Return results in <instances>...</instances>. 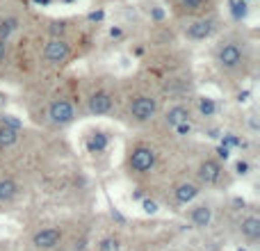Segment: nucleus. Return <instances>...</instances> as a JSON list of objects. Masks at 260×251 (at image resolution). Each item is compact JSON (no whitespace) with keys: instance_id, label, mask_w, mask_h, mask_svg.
Returning <instances> with one entry per match:
<instances>
[{"instance_id":"obj_21","label":"nucleus","mask_w":260,"mask_h":251,"mask_svg":"<svg viewBox=\"0 0 260 251\" xmlns=\"http://www.w3.org/2000/svg\"><path fill=\"white\" fill-rule=\"evenodd\" d=\"M142 208H144V212H146V215H155V212H157V203L153 201V199H144Z\"/></svg>"},{"instance_id":"obj_1","label":"nucleus","mask_w":260,"mask_h":251,"mask_svg":"<svg viewBox=\"0 0 260 251\" xmlns=\"http://www.w3.org/2000/svg\"><path fill=\"white\" fill-rule=\"evenodd\" d=\"M157 112V101L151 96H137V99L130 103V114H133L137 121H148L153 119Z\"/></svg>"},{"instance_id":"obj_18","label":"nucleus","mask_w":260,"mask_h":251,"mask_svg":"<svg viewBox=\"0 0 260 251\" xmlns=\"http://www.w3.org/2000/svg\"><path fill=\"white\" fill-rule=\"evenodd\" d=\"M99 251H121V244L117 238H103L99 242Z\"/></svg>"},{"instance_id":"obj_30","label":"nucleus","mask_w":260,"mask_h":251,"mask_svg":"<svg viewBox=\"0 0 260 251\" xmlns=\"http://www.w3.org/2000/svg\"><path fill=\"white\" fill-rule=\"evenodd\" d=\"M67 3H73V0H67Z\"/></svg>"},{"instance_id":"obj_8","label":"nucleus","mask_w":260,"mask_h":251,"mask_svg":"<svg viewBox=\"0 0 260 251\" xmlns=\"http://www.w3.org/2000/svg\"><path fill=\"white\" fill-rule=\"evenodd\" d=\"M110 110H112V96L108 94V91H96V94H91L89 99V112L91 114H108Z\"/></svg>"},{"instance_id":"obj_6","label":"nucleus","mask_w":260,"mask_h":251,"mask_svg":"<svg viewBox=\"0 0 260 251\" xmlns=\"http://www.w3.org/2000/svg\"><path fill=\"white\" fill-rule=\"evenodd\" d=\"M217 59H219L221 69H238L240 64H242V50H240L235 44H226L224 48L219 50Z\"/></svg>"},{"instance_id":"obj_12","label":"nucleus","mask_w":260,"mask_h":251,"mask_svg":"<svg viewBox=\"0 0 260 251\" xmlns=\"http://www.w3.org/2000/svg\"><path fill=\"white\" fill-rule=\"evenodd\" d=\"M240 231H242V235L247 240H258L260 238V219L253 215L244 217L242 224H240Z\"/></svg>"},{"instance_id":"obj_13","label":"nucleus","mask_w":260,"mask_h":251,"mask_svg":"<svg viewBox=\"0 0 260 251\" xmlns=\"http://www.w3.org/2000/svg\"><path fill=\"white\" fill-rule=\"evenodd\" d=\"M189 117V110L185 108V105H174V108L167 110V125H171V128H176L178 123H185Z\"/></svg>"},{"instance_id":"obj_16","label":"nucleus","mask_w":260,"mask_h":251,"mask_svg":"<svg viewBox=\"0 0 260 251\" xmlns=\"http://www.w3.org/2000/svg\"><path fill=\"white\" fill-rule=\"evenodd\" d=\"M87 146H89V151L101 153L105 146H108V135H105V133H94L89 137V144H87Z\"/></svg>"},{"instance_id":"obj_9","label":"nucleus","mask_w":260,"mask_h":251,"mask_svg":"<svg viewBox=\"0 0 260 251\" xmlns=\"http://www.w3.org/2000/svg\"><path fill=\"white\" fill-rule=\"evenodd\" d=\"M212 30H215V25H212V21H194L192 25L187 27V37L194 41H201V39H208V37L212 35Z\"/></svg>"},{"instance_id":"obj_27","label":"nucleus","mask_w":260,"mask_h":251,"mask_svg":"<svg viewBox=\"0 0 260 251\" xmlns=\"http://www.w3.org/2000/svg\"><path fill=\"white\" fill-rule=\"evenodd\" d=\"M5 53H7V41H3L0 39V62L5 59Z\"/></svg>"},{"instance_id":"obj_14","label":"nucleus","mask_w":260,"mask_h":251,"mask_svg":"<svg viewBox=\"0 0 260 251\" xmlns=\"http://www.w3.org/2000/svg\"><path fill=\"white\" fill-rule=\"evenodd\" d=\"M16 194H18L16 180H12V178L0 180V203H7V201H12V199H16Z\"/></svg>"},{"instance_id":"obj_3","label":"nucleus","mask_w":260,"mask_h":251,"mask_svg":"<svg viewBox=\"0 0 260 251\" xmlns=\"http://www.w3.org/2000/svg\"><path fill=\"white\" fill-rule=\"evenodd\" d=\"M155 165V151L148 146H137L133 153H130V167L139 174H146V171L153 169Z\"/></svg>"},{"instance_id":"obj_26","label":"nucleus","mask_w":260,"mask_h":251,"mask_svg":"<svg viewBox=\"0 0 260 251\" xmlns=\"http://www.w3.org/2000/svg\"><path fill=\"white\" fill-rule=\"evenodd\" d=\"M50 32H53V35H62V32H64V25H62V23H53Z\"/></svg>"},{"instance_id":"obj_17","label":"nucleus","mask_w":260,"mask_h":251,"mask_svg":"<svg viewBox=\"0 0 260 251\" xmlns=\"http://www.w3.org/2000/svg\"><path fill=\"white\" fill-rule=\"evenodd\" d=\"M16 27H18V21H16V18H5V21H0V39L7 41L9 35H12Z\"/></svg>"},{"instance_id":"obj_5","label":"nucleus","mask_w":260,"mask_h":251,"mask_svg":"<svg viewBox=\"0 0 260 251\" xmlns=\"http://www.w3.org/2000/svg\"><path fill=\"white\" fill-rule=\"evenodd\" d=\"M69 53H71V48H69V44L64 39H50L48 44H46L44 57L48 59L50 64H62L64 59L69 57Z\"/></svg>"},{"instance_id":"obj_11","label":"nucleus","mask_w":260,"mask_h":251,"mask_svg":"<svg viewBox=\"0 0 260 251\" xmlns=\"http://www.w3.org/2000/svg\"><path fill=\"white\" fill-rule=\"evenodd\" d=\"M174 197L178 203H189L199 197V187L194 183H180L178 187L174 190Z\"/></svg>"},{"instance_id":"obj_22","label":"nucleus","mask_w":260,"mask_h":251,"mask_svg":"<svg viewBox=\"0 0 260 251\" xmlns=\"http://www.w3.org/2000/svg\"><path fill=\"white\" fill-rule=\"evenodd\" d=\"M3 125H9V128L21 130V121H18V119H14L12 114H5V117H3Z\"/></svg>"},{"instance_id":"obj_23","label":"nucleus","mask_w":260,"mask_h":251,"mask_svg":"<svg viewBox=\"0 0 260 251\" xmlns=\"http://www.w3.org/2000/svg\"><path fill=\"white\" fill-rule=\"evenodd\" d=\"M178 3L183 5L185 9H197V7H201L203 0H178Z\"/></svg>"},{"instance_id":"obj_29","label":"nucleus","mask_w":260,"mask_h":251,"mask_svg":"<svg viewBox=\"0 0 260 251\" xmlns=\"http://www.w3.org/2000/svg\"><path fill=\"white\" fill-rule=\"evenodd\" d=\"M53 251H67V249H59V247H57V249H53Z\"/></svg>"},{"instance_id":"obj_2","label":"nucleus","mask_w":260,"mask_h":251,"mask_svg":"<svg viewBox=\"0 0 260 251\" xmlns=\"http://www.w3.org/2000/svg\"><path fill=\"white\" fill-rule=\"evenodd\" d=\"M48 117H50V121H53V123L67 125V123H71L73 119H76V110H73V105L69 103V101L57 99V101H53V103H50Z\"/></svg>"},{"instance_id":"obj_31","label":"nucleus","mask_w":260,"mask_h":251,"mask_svg":"<svg viewBox=\"0 0 260 251\" xmlns=\"http://www.w3.org/2000/svg\"><path fill=\"white\" fill-rule=\"evenodd\" d=\"M240 251H244V249H240Z\"/></svg>"},{"instance_id":"obj_25","label":"nucleus","mask_w":260,"mask_h":251,"mask_svg":"<svg viewBox=\"0 0 260 251\" xmlns=\"http://www.w3.org/2000/svg\"><path fill=\"white\" fill-rule=\"evenodd\" d=\"M235 171H238V174H240V176L249 174V165H247V162H242V160H240V162H238V165H235Z\"/></svg>"},{"instance_id":"obj_20","label":"nucleus","mask_w":260,"mask_h":251,"mask_svg":"<svg viewBox=\"0 0 260 251\" xmlns=\"http://www.w3.org/2000/svg\"><path fill=\"white\" fill-rule=\"evenodd\" d=\"M199 110H201V114H206V117H212V114H215V103H212V99H201Z\"/></svg>"},{"instance_id":"obj_24","label":"nucleus","mask_w":260,"mask_h":251,"mask_svg":"<svg viewBox=\"0 0 260 251\" xmlns=\"http://www.w3.org/2000/svg\"><path fill=\"white\" fill-rule=\"evenodd\" d=\"M189 130H192V125H189V121H185V123H178V125H176V133H178V135H187Z\"/></svg>"},{"instance_id":"obj_15","label":"nucleus","mask_w":260,"mask_h":251,"mask_svg":"<svg viewBox=\"0 0 260 251\" xmlns=\"http://www.w3.org/2000/svg\"><path fill=\"white\" fill-rule=\"evenodd\" d=\"M16 142H18V130L0 123V146H3V148H9V146H14Z\"/></svg>"},{"instance_id":"obj_7","label":"nucleus","mask_w":260,"mask_h":251,"mask_svg":"<svg viewBox=\"0 0 260 251\" xmlns=\"http://www.w3.org/2000/svg\"><path fill=\"white\" fill-rule=\"evenodd\" d=\"M219 176H221L219 162H215V160H203L201 165H199V178H201V183L215 185L217 180H219Z\"/></svg>"},{"instance_id":"obj_19","label":"nucleus","mask_w":260,"mask_h":251,"mask_svg":"<svg viewBox=\"0 0 260 251\" xmlns=\"http://www.w3.org/2000/svg\"><path fill=\"white\" fill-rule=\"evenodd\" d=\"M231 12H233L235 18H244L247 16V3H242V0H231Z\"/></svg>"},{"instance_id":"obj_4","label":"nucleus","mask_w":260,"mask_h":251,"mask_svg":"<svg viewBox=\"0 0 260 251\" xmlns=\"http://www.w3.org/2000/svg\"><path fill=\"white\" fill-rule=\"evenodd\" d=\"M59 242H62V231L59 229H41L32 238V244L39 251H53L59 247Z\"/></svg>"},{"instance_id":"obj_10","label":"nucleus","mask_w":260,"mask_h":251,"mask_svg":"<svg viewBox=\"0 0 260 251\" xmlns=\"http://www.w3.org/2000/svg\"><path fill=\"white\" fill-rule=\"evenodd\" d=\"M192 224L197 226V229H206V226H210L212 222V208L206 206V203H201V206H197L192 210Z\"/></svg>"},{"instance_id":"obj_28","label":"nucleus","mask_w":260,"mask_h":251,"mask_svg":"<svg viewBox=\"0 0 260 251\" xmlns=\"http://www.w3.org/2000/svg\"><path fill=\"white\" fill-rule=\"evenodd\" d=\"M35 3H37V5H48L50 0H35Z\"/></svg>"}]
</instances>
